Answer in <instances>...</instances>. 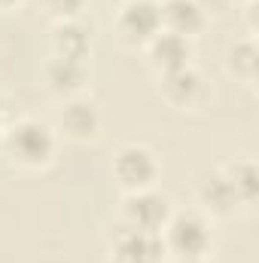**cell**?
<instances>
[{"label": "cell", "mask_w": 259, "mask_h": 263, "mask_svg": "<svg viewBox=\"0 0 259 263\" xmlns=\"http://www.w3.org/2000/svg\"><path fill=\"white\" fill-rule=\"evenodd\" d=\"M0 150L12 168L40 175L58 162L61 138L55 135L49 120L28 114V117H15L6 123V129L0 135Z\"/></svg>", "instance_id": "6da1fadb"}, {"label": "cell", "mask_w": 259, "mask_h": 263, "mask_svg": "<svg viewBox=\"0 0 259 263\" xmlns=\"http://www.w3.org/2000/svg\"><path fill=\"white\" fill-rule=\"evenodd\" d=\"M159 236H162L168 260L174 263L210 260L213 245H217L213 220L204 217L198 208H174Z\"/></svg>", "instance_id": "7a4b0ae2"}, {"label": "cell", "mask_w": 259, "mask_h": 263, "mask_svg": "<svg viewBox=\"0 0 259 263\" xmlns=\"http://www.w3.org/2000/svg\"><path fill=\"white\" fill-rule=\"evenodd\" d=\"M110 181L116 184L119 193H140V190H153L162 181V159L159 153L143 144V141H125L113 150L110 156Z\"/></svg>", "instance_id": "3957f363"}, {"label": "cell", "mask_w": 259, "mask_h": 263, "mask_svg": "<svg viewBox=\"0 0 259 263\" xmlns=\"http://www.w3.org/2000/svg\"><path fill=\"white\" fill-rule=\"evenodd\" d=\"M156 95L162 98V104L174 114H204L213 101V89L207 83V77L198 70L195 65L171 70L156 77Z\"/></svg>", "instance_id": "277c9868"}, {"label": "cell", "mask_w": 259, "mask_h": 263, "mask_svg": "<svg viewBox=\"0 0 259 263\" xmlns=\"http://www.w3.org/2000/svg\"><path fill=\"white\" fill-rule=\"evenodd\" d=\"M52 129L55 135L67 141V144H76V147H85V144H98L101 135H104V110L95 98L89 95H73L58 101L55 107V117H52Z\"/></svg>", "instance_id": "5b68a950"}, {"label": "cell", "mask_w": 259, "mask_h": 263, "mask_svg": "<svg viewBox=\"0 0 259 263\" xmlns=\"http://www.w3.org/2000/svg\"><path fill=\"white\" fill-rule=\"evenodd\" d=\"M113 37L125 49H143L159 31H162V15L156 0H122L110 18Z\"/></svg>", "instance_id": "8992f818"}, {"label": "cell", "mask_w": 259, "mask_h": 263, "mask_svg": "<svg viewBox=\"0 0 259 263\" xmlns=\"http://www.w3.org/2000/svg\"><path fill=\"white\" fill-rule=\"evenodd\" d=\"M171 211H174V202L159 187L140 190V193H122L119 211H116V227L140 230V233H162Z\"/></svg>", "instance_id": "52a82bcc"}, {"label": "cell", "mask_w": 259, "mask_h": 263, "mask_svg": "<svg viewBox=\"0 0 259 263\" xmlns=\"http://www.w3.org/2000/svg\"><path fill=\"white\" fill-rule=\"evenodd\" d=\"M195 208L210 217V220H232L244 211L241 199L235 196L232 184L226 181V175L220 168H210L204 175H198L195 181Z\"/></svg>", "instance_id": "ba28073f"}, {"label": "cell", "mask_w": 259, "mask_h": 263, "mask_svg": "<svg viewBox=\"0 0 259 263\" xmlns=\"http://www.w3.org/2000/svg\"><path fill=\"white\" fill-rule=\"evenodd\" d=\"M110 263H168L165 245L159 233H140V230H125L116 227L110 248H107Z\"/></svg>", "instance_id": "9c48e42d"}, {"label": "cell", "mask_w": 259, "mask_h": 263, "mask_svg": "<svg viewBox=\"0 0 259 263\" xmlns=\"http://www.w3.org/2000/svg\"><path fill=\"white\" fill-rule=\"evenodd\" d=\"M95 43H98L95 25L85 22V15L70 18V22H55L49 28V46H52L49 55H61V59H73V62L89 65L95 55Z\"/></svg>", "instance_id": "30bf717a"}, {"label": "cell", "mask_w": 259, "mask_h": 263, "mask_svg": "<svg viewBox=\"0 0 259 263\" xmlns=\"http://www.w3.org/2000/svg\"><path fill=\"white\" fill-rule=\"evenodd\" d=\"M40 83L55 101H64V98H73V95H85V89L92 83V73H89V65H82V62L49 55L40 67Z\"/></svg>", "instance_id": "8fae6325"}, {"label": "cell", "mask_w": 259, "mask_h": 263, "mask_svg": "<svg viewBox=\"0 0 259 263\" xmlns=\"http://www.w3.org/2000/svg\"><path fill=\"white\" fill-rule=\"evenodd\" d=\"M140 52H143L146 67L153 70V77H162V73H171V70L192 65L195 40H186V37L171 34V31H159Z\"/></svg>", "instance_id": "7c38bea8"}, {"label": "cell", "mask_w": 259, "mask_h": 263, "mask_svg": "<svg viewBox=\"0 0 259 263\" xmlns=\"http://www.w3.org/2000/svg\"><path fill=\"white\" fill-rule=\"evenodd\" d=\"M223 70L229 80H235L244 92H256L259 83V46L253 34H241L235 40H229L226 52H223Z\"/></svg>", "instance_id": "4fadbf2b"}, {"label": "cell", "mask_w": 259, "mask_h": 263, "mask_svg": "<svg viewBox=\"0 0 259 263\" xmlns=\"http://www.w3.org/2000/svg\"><path fill=\"white\" fill-rule=\"evenodd\" d=\"M159 15H162V31L180 34L186 40L201 37L204 28L210 25V18L204 15V9L195 0H165L159 3Z\"/></svg>", "instance_id": "5bb4252c"}, {"label": "cell", "mask_w": 259, "mask_h": 263, "mask_svg": "<svg viewBox=\"0 0 259 263\" xmlns=\"http://www.w3.org/2000/svg\"><path fill=\"white\" fill-rule=\"evenodd\" d=\"M226 181L232 184L235 196L241 199L244 211H253L256 208V199H259V165L253 156H229L217 165Z\"/></svg>", "instance_id": "9a60e30c"}, {"label": "cell", "mask_w": 259, "mask_h": 263, "mask_svg": "<svg viewBox=\"0 0 259 263\" xmlns=\"http://www.w3.org/2000/svg\"><path fill=\"white\" fill-rule=\"evenodd\" d=\"M37 6H40V12L55 25V22H70V18L85 15L89 0H37Z\"/></svg>", "instance_id": "2e32d148"}, {"label": "cell", "mask_w": 259, "mask_h": 263, "mask_svg": "<svg viewBox=\"0 0 259 263\" xmlns=\"http://www.w3.org/2000/svg\"><path fill=\"white\" fill-rule=\"evenodd\" d=\"M195 3L204 9L207 18H220V15H226L232 6H238V0H195Z\"/></svg>", "instance_id": "e0dca14e"}, {"label": "cell", "mask_w": 259, "mask_h": 263, "mask_svg": "<svg viewBox=\"0 0 259 263\" xmlns=\"http://www.w3.org/2000/svg\"><path fill=\"white\" fill-rule=\"evenodd\" d=\"M241 15H244V34L256 37V0H241Z\"/></svg>", "instance_id": "ac0fdd59"}, {"label": "cell", "mask_w": 259, "mask_h": 263, "mask_svg": "<svg viewBox=\"0 0 259 263\" xmlns=\"http://www.w3.org/2000/svg\"><path fill=\"white\" fill-rule=\"evenodd\" d=\"M21 3L25 0H0V12H15V9H21Z\"/></svg>", "instance_id": "d6986e66"}, {"label": "cell", "mask_w": 259, "mask_h": 263, "mask_svg": "<svg viewBox=\"0 0 259 263\" xmlns=\"http://www.w3.org/2000/svg\"><path fill=\"white\" fill-rule=\"evenodd\" d=\"M6 123H9V117H6V101H3V95H0V135L6 129Z\"/></svg>", "instance_id": "ffe728a7"}, {"label": "cell", "mask_w": 259, "mask_h": 263, "mask_svg": "<svg viewBox=\"0 0 259 263\" xmlns=\"http://www.w3.org/2000/svg\"><path fill=\"white\" fill-rule=\"evenodd\" d=\"M189 263H210V260H189Z\"/></svg>", "instance_id": "44dd1931"}, {"label": "cell", "mask_w": 259, "mask_h": 263, "mask_svg": "<svg viewBox=\"0 0 259 263\" xmlns=\"http://www.w3.org/2000/svg\"><path fill=\"white\" fill-rule=\"evenodd\" d=\"M156 3H165V0H156Z\"/></svg>", "instance_id": "7402d4cb"}]
</instances>
